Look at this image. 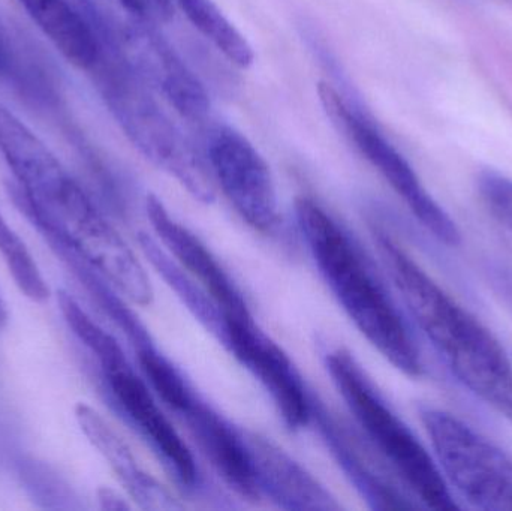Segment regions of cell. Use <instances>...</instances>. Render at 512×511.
<instances>
[{
  "label": "cell",
  "mask_w": 512,
  "mask_h": 511,
  "mask_svg": "<svg viewBox=\"0 0 512 511\" xmlns=\"http://www.w3.org/2000/svg\"><path fill=\"white\" fill-rule=\"evenodd\" d=\"M6 321H8V309H6L5 300L0 293V329L5 326Z\"/></svg>",
  "instance_id": "d4e9b609"
},
{
  "label": "cell",
  "mask_w": 512,
  "mask_h": 511,
  "mask_svg": "<svg viewBox=\"0 0 512 511\" xmlns=\"http://www.w3.org/2000/svg\"><path fill=\"white\" fill-rule=\"evenodd\" d=\"M490 281L496 294L504 300L505 305L512 312V266H493L489 270Z\"/></svg>",
  "instance_id": "7402d4cb"
},
{
  "label": "cell",
  "mask_w": 512,
  "mask_h": 511,
  "mask_svg": "<svg viewBox=\"0 0 512 511\" xmlns=\"http://www.w3.org/2000/svg\"><path fill=\"white\" fill-rule=\"evenodd\" d=\"M228 486L242 497L259 498L245 431L231 425L194 387L170 408Z\"/></svg>",
  "instance_id": "7c38bea8"
},
{
  "label": "cell",
  "mask_w": 512,
  "mask_h": 511,
  "mask_svg": "<svg viewBox=\"0 0 512 511\" xmlns=\"http://www.w3.org/2000/svg\"><path fill=\"white\" fill-rule=\"evenodd\" d=\"M27 218L48 242L68 246L126 299L140 306L153 302L146 267L74 177Z\"/></svg>",
  "instance_id": "277c9868"
},
{
  "label": "cell",
  "mask_w": 512,
  "mask_h": 511,
  "mask_svg": "<svg viewBox=\"0 0 512 511\" xmlns=\"http://www.w3.org/2000/svg\"><path fill=\"white\" fill-rule=\"evenodd\" d=\"M17 71L14 50L9 45L5 30L0 27V80H8Z\"/></svg>",
  "instance_id": "603a6c76"
},
{
  "label": "cell",
  "mask_w": 512,
  "mask_h": 511,
  "mask_svg": "<svg viewBox=\"0 0 512 511\" xmlns=\"http://www.w3.org/2000/svg\"><path fill=\"white\" fill-rule=\"evenodd\" d=\"M319 99L331 122L355 144L361 155L387 180L412 215L439 242L457 246L459 227L444 207L429 194L405 156L379 132L366 116L355 111L331 84L319 83Z\"/></svg>",
  "instance_id": "52a82bcc"
},
{
  "label": "cell",
  "mask_w": 512,
  "mask_h": 511,
  "mask_svg": "<svg viewBox=\"0 0 512 511\" xmlns=\"http://www.w3.org/2000/svg\"><path fill=\"white\" fill-rule=\"evenodd\" d=\"M105 89L113 113L134 146L201 203H212L216 183L209 162L162 110L132 66L108 69Z\"/></svg>",
  "instance_id": "5b68a950"
},
{
  "label": "cell",
  "mask_w": 512,
  "mask_h": 511,
  "mask_svg": "<svg viewBox=\"0 0 512 511\" xmlns=\"http://www.w3.org/2000/svg\"><path fill=\"white\" fill-rule=\"evenodd\" d=\"M325 368L367 440L406 492L427 509H460L433 456L394 413L357 359L346 348H334L325 356Z\"/></svg>",
  "instance_id": "3957f363"
},
{
  "label": "cell",
  "mask_w": 512,
  "mask_h": 511,
  "mask_svg": "<svg viewBox=\"0 0 512 511\" xmlns=\"http://www.w3.org/2000/svg\"><path fill=\"white\" fill-rule=\"evenodd\" d=\"M206 158L216 186L256 233L273 236L280 224L273 174L254 144L231 126L213 129Z\"/></svg>",
  "instance_id": "ba28073f"
},
{
  "label": "cell",
  "mask_w": 512,
  "mask_h": 511,
  "mask_svg": "<svg viewBox=\"0 0 512 511\" xmlns=\"http://www.w3.org/2000/svg\"><path fill=\"white\" fill-rule=\"evenodd\" d=\"M104 375L114 401L171 476L179 485L194 489L198 483L194 455L162 410L146 378L143 380L129 362L105 371Z\"/></svg>",
  "instance_id": "30bf717a"
},
{
  "label": "cell",
  "mask_w": 512,
  "mask_h": 511,
  "mask_svg": "<svg viewBox=\"0 0 512 511\" xmlns=\"http://www.w3.org/2000/svg\"><path fill=\"white\" fill-rule=\"evenodd\" d=\"M295 218L328 290L358 332L397 371L420 378L424 366L414 336L351 234L310 197L298 198Z\"/></svg>",
  "instance_id": "7a4b0ae2"
},
{
  "label": "cell",
  "mask_w": 512,
  "mask_h": 511,
  "mask_svg": "<svg viewBox=\"0 0 512 511\" xmlns=\"http://www.w3.org/2000/svg\"><path fill=\"white\" fill-rule=\"evenodd\" d=\"M126 11L147 23H167L174 15L173 0H119Z\"/></svg>",
  "instance_id": "44dd1931"
},
{
  "label": "cell",
  "mask_w": 512,
  "mask_h": 511,
  "mask_svg": "<svg viewBox=\"0 0 512 511\" xmlns=\"http://www.w3.org/2000/svg\"><path fill=\"white\" fill-rule=\"evenodd\" d=\"M0 255L14 279L18 290L32 300L42 303L50 297V288L42 276L41 269L30 254L26 243L8 224L5 216L0 213Z\"/></svg>",
  "instance_id": "d6986e66"
},
{
  "label": "cell",
  "mask_w": 512,
  "mask_h": 511,
  "mask_svg": "<svg viewBox=\"0 0 512 511\" xmlns=\"http://www.w3.org/2000/svg\"><path fill=\"white\" fill-rule=\"evenodd\" d=\"M478 192L487 212L512 237V180L486 171L478 177Z\"/></svg>",
  "instance_id": "ffe728a7"
},
{
  "label": "cell",
  "mask_w": 512,
  "mask_h": 511,
  "mask_svg": "<svg viewBox=\"0 0 512 511\" xmlns=\"http://www.w3.org/2000/svg\"><path fill=\"white\" fill-rule=\"evenodd\" d=\"M375 243L406 311L451 374L512 423V359L501 342L382 228Z\"/></svg>",
  "instance_id": "6da1fadb"
},
{
  "label": "cell",
  "mask_w": 512,
  "mask_h": 511,
  "mask_svg": "<svg viewBox=\"0 0 512 511\" xmlns=\"http://www.w3.org/2000/svg\"><path fill=\"white\" fill-rule=\"evenodd\" d=\"M152 26V23L137 20L129 36L135 57L132 69L144 83L152 84L162 93L180 116L189 122H204L212 108L209 93L197 75Z\"/></svg>",
  "instance_id": "4fadbf2b"
},
{
  "label": "cell",
  "mask_w": 512,
  "mask_h": 511,
  "mask_svg": "<svg viewBox=\"0 0 512 511\" xmlns=\"http://www.w3.org/2000/svg\"><path fill=\"white\" fill-rule=\"evenodd\" d=\"M17 2L72 65L93 69L101 62L102 45L95 29L69 0Z\"/></svg>",
  "instance_id": "2e32d148"
},
{
  "label": "cell",
  "mask_w": 512,
  "mask_h": 511,
  "mask_svg": "<svg viewBox=\"0 0 512 511\" xmlns=\"http://www.w3.org/2000/svg\"><path fill=\"white\" fill-rule=\"evenodd\" d=\"M57 305L60 314L65 318V323L74 335L83 342L84 347L96 357L102 372L116 368L128 362L125 351L120 347L113 335L105 332L80 305L74 297L69 296L66 291L60 290L57 293Z\"/></svg>",
  "instance_id": "ac0fdd59"
},
{
  "label": "cell",
  "mask_w": 512,
  "mask_h": 511,
  "mask_svg": "<svg viewBox=\"0 0 512 511\" xmlns=\"http://www.w3.org/2000/svg\"><path fill=\"white\" fill-rule=\"evenodd\" d=\"M150 227L171 258L206 291L224 320L254 318L239 285L222 266L206 243L186 225L171 216L170 210L156 195L146 198Z\"/></svg>",
  "instance_id": "8fae6325"
},
{
  "label": "cell",
  "mask_w": 512,
  "mask_h": 511,
  "mask_svg": "<svg viewBox=\"0 0 512 511\" xmlns=\"http://www.w3.org/2000/svg\"><path fill=\"white\" fill-rule=\"evenodd\" d=\"M218 339L261 384L289 429L298 431L312 422L315 401L303 378L288 354L259 329L254 318L224 320Z\"/></svg>",
  "instance_id": "9c48e42d"
},
{
  "label": "cell",
  "mask_w": 512,
  "mask_h": 511,
  "mask_svg": "<svg viewBox=\"0 0 512 511\" xmlns=\"http://www.w3.org/2000/svg\"><path fill=\"white\" fill-rule=\"evenodd\" d=\"M75 420L137 506L155 511L185 509L173 492L140 464L128 441L98 410L81 402L75 407Z\"/></svg>",
  "instance_id": "9a60e30c"
},
{
  "label": "cell",
  "mask_w": 512,
  "mask_h": 511,
  "mask_svg": "<svg viewBox=\"0 0 512 511\" xmlns=\"http://www.w3.org/2000/svg\"><path fill=\"white\" fill-rule=\"evenodd\" d=\"M433 459L454 497L472 509L512 511V458L454 414L420 410Z\"/></svg>",
  "instance_id": "8992f818"
},
{
  "label": "cell",
  "mask_w": 512,
  "mask_h": 511,
  "mask_svg": "<svg viewBox=\"0 0 512 511\" xmlns=\"http://www.w3.org/2000/svg\"><path fill=\"white\" fill-rule=\"evenodd\" d=\"M174 3L185 12L195 29L234 65L246 69L254 63V48L213 0H174Z\"/></svg>",
  "instance_id": "e0dca14e"
},
{
  "label": "cell",
  "mask_w": 512,
  "mask_h": 511,
  "mask_svg": "<svg viewBox=\"0 0 512 511\" xmlns=\"http://www.w3.org/2000/svg\"><path fill=\"white\" fill-rule=\"evenodd\" d=\"M259 497L285 510L337 511L342 504L300 462L268 438L245 431Z\"/></svg>",
  "instance_id": "5bb4252c"
},
{
  "label": "cell",
  "mask_w": 512,
  "mask_h": 511,
  "mask_svg": "<svg viewBox=\"0 0 512 511\" xmlns=\"http://www.w3.org/2000/svg\"><path fill=\"white\" fill-rule=\"evenodd\" d=\"M98 501L99 507H101L102 510H131V504L125 500V497H122L119 492L114 491V489L111 488L99 489Z\"/></svg>",
  "instance_id": "cb8c5ba5"
}]
</instances>
